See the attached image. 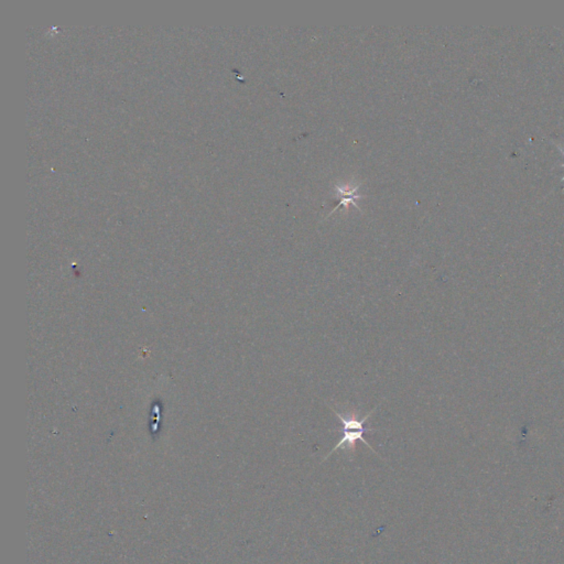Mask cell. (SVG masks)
<instances>
[{
  "mask_svg": "<svg viewBox=\"0 0 564 564\" xmlns=\"http://www.w3.org/2000/svg\"><path fill=\"white\" fill-rule=\"evenodd\" d=\"M329 408L332 409L333 412L336 414L337 418L340 419V421L343 424V438L341 439V441L335 445L334 449L324 457V461H327L335 451H337L339 449H346L348 451H350V452H354L355 451L356 447V442L360 440L362 441L364 445H367L372 451H373L375 454H377L375 450L372 447V445L368 443L367 440L364 438V434L368 431H374L373 429H366L364 428V424L367 422L368 419L372 414L375 412L376 409L378 407L381 406V404L378 405V406L375 407V409L368 412L365 417L362 419H358V417L356 416L355 414H342L336 410V409L333 408V407L329 406L327 405ZM378 455V454H377ZM379 457V455H378Z\"/></svg>",
  "mask_w": 564,
  "mask_h": 564,
  "instance_id": "cell-1",
  "label": "cell"
},
{
  "mask_svg": "<svg viewBox=\"0 0 564 564\" xmlns=\"http://www.w3.org/2000/svg\"><path fill=\"white\" fill-rule=\"evenodd\" d=\"M560 151H561L562 154H563V156H564V151L561 150V149H560ZM562 181H564V176H563V179H562Z\"/></svg>",
  "mask_w": 564,
  "mask_h": 564,
  "instance_id": "cell-2",
  "label": "cell"
}]
</instances>
